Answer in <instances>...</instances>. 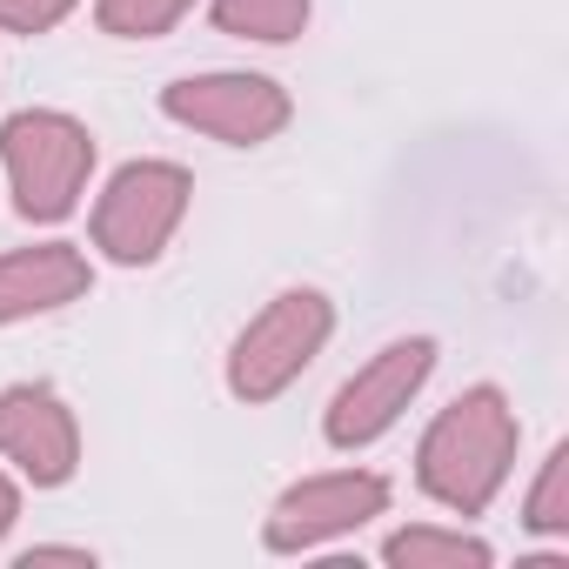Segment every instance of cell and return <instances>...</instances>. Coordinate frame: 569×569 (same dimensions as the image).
I'll list each match as a JSON object with an SVG mask.
<instances>
[{
    "instance_id": "1",
    "label": "cell",
    "mask_w": 569,
    "mask_h": 569,
    "mask_svg": "<svg viewBox=\"0 0 569 569\" xmlns=\"http://www.w3.org/2000/svg\"><path fill=\"white\" fill-rule=\"evenodd\" d=\"M516 442H522V422H516L509 396L496 382H476L422 429L416 482L449 516H482L496 502V489L509 482V469H516Z\"/></svg>"
},
{
    "instance_id": "2",
    "label": "cell",
    "mask_w": 569,
    "mask_h": 569,
    "mask_svg": "<svg viewBox=\"0 0 569 569\" xmlns=\"http://www.w3.org/2000/svg\"><path fill=\"white\" fill-rule=\"evenodd\" d=\"M0 168L21 221H68L94 174V134L61 108H21L0 121Z\"/></svg>"
},
{
    "instance_id": "3",
    "label": "cell",
    "mask_w": 569,
    "mask_h": 569,
    "mask_svg": "<svg viewBox=\"0 0 569 569\" xmlns=\"http://www.w3.org/2000/svg\"><path fill=\"white\" fill-rule=\"evenodd\" d=\"M329 336H336V302L322 289H281L234 336V349H228V396L248 402V409L289 396L309 376V362L329 349Z\"/></svg>"
},
{
    "instance_id": "4",
    "label": "cell",
    "mask_w": 569,
    "mask_h": 569,
    "mask_svg": "<svg viewBox=\"0 0 569 569\" xmlns=\"http://www.w3.org/2000/svg\"><path fill=\"white\" fill-rule=\"evenodd\" d=\"M194 201V181L181 161H128L108 174L101 201H94V248L114 261V268H148L161 261V248L174 241L181 214Z\"/></svg>"
},
{
    "instance_id": "5",
    "label": "cell",
    "mask_w": 569,
    "mask_h": 569,
    "mask_svg": "<svg viewBox=\"0 0 569 569\" xmlns=\"http://www.w3.org/2000/svg\"><path fill=\"white\" fill-rule=\"evenodd\" d=\"M161 114L208 134V141H228V148H261L289 128L296 101L281 81L268 74H241V68H221V74H188V81H168L161 88Z\"/></svg>"
},
{
    "instance_id": "6",
    "label": "cell",
    "mask_w": 569,
    "mask_h": 569,
    "mask_svg": "<svg viewBox=\"0 0 569 569\" xmlns=\"http://www.w3.org/2000/svg\"><path fill=\"white\" fill-rule=\"evenodd\" d=\"M429 376H436V342H429V336H402V342L376 349V356L336 389V402H329V416H322L329 449H369V442H382V436L402 422V409L422 396Z\"/></svg>"
},
{
    "instance_id": "7",
    "label": "cell",
    "mask_w": 569,
    "mask_h": 569,
    "mask_svg": "<svg viewBox=\"0 0 569 569\" xmlns=\"http://www.w3.org/2000/svg\"><path fill=\"white\" fill-rule=\"evenodd\" d=\"M376 516H389V482L376 469H329V476H302L274 496L261 542L274 556H302V549H322L336 536H356Z\"/></svg>"
},
{
    "instance_id": "8",
    "label": "cell",
    "mask_w": 569,
    "mask_h": 569,
    "mask_svg": "<svg viewBox=\"0 0 569 569\" xmlns=\"http://www.w3.org/2000/svg\"><path fill=\"white\" fill-rule=\"evenodd\" d=\"M0 462H14L34 489H61L81 469V422L54 382L0 389Z\"/></svg>"
},
{
    "instance_id": "9",
    "label": "cell",
    "mask_w": 569,
    "mask_h": 569,
    "mask_svg": "<svg viewBox=\"0 0 569 569\" xmlns=\"http://www.w3.org/2000/svg\"><path fill=\"white\" fill-rule=\"evenodd\" d=\"M94 289V268L74 241H34L0 254V329H14L28 316H54Z\"/></svg>"
},
{
    "instance_id": "10",
    "label": "cell",
    "mask_w": 569,
    "mask_h": 569,
    "mask_svg": "<svg viewBox=\"0 0 569 569\" xmlns=\"http://www.w3.org/2000/svg\"><path fill=\"white\" fill-rule=\"evenodd\" d=\"M382 562L389 569H489L496 549L482 536H462V529H436V522H409L382 542Z\"/></svg>"
},
{
    "instance_id": "11",
    "label": "cell",
    "mask_w": 569,
    "mask_h": 569,
    "mask_svg": "<svg viewBox=\"0 0 569 569\" xmlns=\"http://www.w3.org/2000/svg\"><path fill=\"white\" fill-rule=\"evenodd\" d=\"M208 14L221 34L234 41H261V48H289L309 14H316V0H208Z\"/></svg>"
},
{
    "instance_id": "12",
    "label": "cell",
    "mask_w": 569,
    "mask_h": 569,
    "mask_svg": "<svg viewBox=\"0 0 569 569\" xmlns=\"http://www.w3.org/2000/svg\"><path fill=\"white\" fill-rule=\"evenodd\" d=\"M522 529L536 536H569V442H556L529 482V502H522Z\"/></svg>"
},
{
    "instance_id": "13",
    "label": "cell",
    "mask_w": 569,
    "mask_h": 569,
    "mask_svg": "<svg viewBox=\"0 0 569 569\" xmlns=\"http://www.w3.org/2000/svg\"><path fill=\"white\" fill-rule=\"evenodd\" d=\"M194 0H94V21L114 41H161L168 28H181V14Z\"/></svg>"
},
{
    "instance_id": "14",
    "label": "cell",
    "mask_w": 569,
    "mask_h": 569,
    "mask_svg": "<svg viewBox=\"0 0 569 569\" xmlns=\"http://www.w3.org/2000/svg\"><path fill=\"white\" fill-rule=\"evenodd\" d=\"M74 14V0H0V28L8 34H54Z\"/></svg>"
},
{
    "instance_id": "15",
    "label": "cell",
    "mask_w": 569,
    "mask_h": 569,
    "mask_svg": "<svg viewBox=\"0 0 569 569\" xmlns=\"http://www.w3.org/2000/svg\"><path fill=\"white\" fill-rule=\"evenodd\" d=\"M34 562H94V549H74V542H41V549H28V556H21V569H34Z\"/></svg>"
},
{
    "instance_id": "16",
    "label": "cell",
    "mask_w": 569,
    "mask_h": 569,
    "mask_svg": "<svg viewBox=\"0 0 569 569\" xmlns=\"http://www.w3.org/2000/svg\"><path fill=\"white\" fill-rule=\"evenodd\" d=\"M14 516H21V489H14L8 476H0V536L14 529Z\"/></svg>"
}]
</instances>
